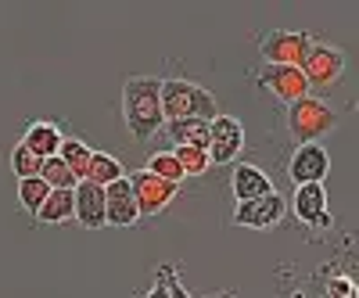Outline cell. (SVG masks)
I'll return each mask as SVG.
<instances>
[{
  "mask_svg": "<svg viewBox=\"0 0 359 298\" xmlns=\"http://www.w3.org/2000/svg\"><path fill=\"white\" fill-rule=\"evenodd\" d=\"M123 118L137 144H147L162 126V79L158 76H130L123 83Z\"/></svg>",
  "mask_w": 359,
  "mask_h": 298,
  "instance_id": "obj_1",
  "label": "cell"
},
{
  "mask_svg": "<svg viewBox=\"0 0 359 298\" xmlns=\"http://www.w3.org/2000/svg\"><path fill=\"white\" fill-rule=\"evenodd\" d=\"M162 115H165V123H176V118H201V123H212L219 115V104L201 83L162 79Z\"/></svg>",
  "mask_w": 359,
  "mask_h": 298,
  "instance_id": "obj_2",
  "label": "cell"
},
{
  "mask_svg": "<svg viewBox=\"0 0 359 298\" xmlns=\"http://www.w3.org/2000/svg\"><path fill=\"white\" fill-rule=\"evenodd\" d=\"M284 123H287V133H291L294 144H316V140H323L327 133L338 130V111L327 104V101L306 94L302 101L287 104Z\"/></svg>",
  "mask_w": 359,
  "mask_h": 298,
  "instance_id": "obj_3",
  "label": "cell"
},
{
  "mask_svg": "<svg viewBox=\"0 0 359 298\" xmlns=\"http://www.w3.org/2000/svg\"><path fill=\"white\" fill-rule=\"evenodd\" d=\"M302 76H306V83H309V94L334 86V83L345 76V50L334 47V43L313 40V47H309V54H306V62H302Z\"/></svg>",
  "mask_w": 359,
  "mask_h": 298,
  "instance_id": "obj_4",
  "label": "cell"
},
{
  "mask_svg": "<svg viewBox=\"0 0 359 298\" xmlns=\"http://www.w3.org/2000/svg\"><path fill=\"white\" fill-rule=\"evenodd\" d=\"M313 47L309 33H298V29H273L259 40V54L266 57V65H291V69H302L306 54Z\"/></svg>",
  "mask_w": 359,
  "mask_h": 298,
  "instance_id": "obj_5",
  "label": "cell"
},
{
  "mask_svg": "<svg viewBox=\"0 0 359 298\" xmlns=\"http://www.w3.org/2000/svg\"><path fill=\"white\" fill-rule=\"evenodd\" d=\"M245 151V126L233 115H216L208 123V162L226 165Z\"/></svg>",
  "mask_w": 359,
  "mask_h": 298,
  "instance_id": "obj_6",
  "label": "cell"
},
{
  "mask_svg": "<svg viewBox=\"0 0 359 298\" xmlns=\"http://www.w3.org/2000/svg\"><path fill=\"white\" fill-rule=\"evenodd\" d=\"M287 212V201L269 191L262 198H252V201H237L233 208V226H248V230H273Z\"/></svg>",
  "mask_w": 359,
  "mask_h": 298,
  "instance_id": "obj_7",
  "label": "cell"
},
{
  "mask_svg": "<svg viewBox=\"0 0 359 298\" xmlns=\"http://www.w3.org/2000/svg\"><path fill=\"white\" fill-rule=\"evenodd\" d=\"M126 180H130V191H133V198H137L140 216H158V212H165L169 201H172V198H176V191H180L176 184L158 180V176H155V172H147V169L130 172Z\"/></svg>",
  "mask_w": 359,
  "mask_h": 298,
  "instance_id": "obj_8",
  "label": "cell"
},
{
  "mask_svg": "<svg viewBox=\"0 0 359 298\" xmlns=\"http://www.w3.org/2000/svg\"><path fill=\"white\" fill-rule=\"evenodd\" d=\"M255 83H259L262 94L277 97L284 104H294V101H302L309 94V83H306L302 69H291V65H266L255 76Z\"/></svg>",
  "mask_w": 359,
  "mask_h": 298,
  "instance_id": "obj_9",
  "label": "cell"
},
{
  "mask_svg": "<svg viewBox=\"0 0 359 298\" xmlns=\"http://www.w3.org/2000/svg\"><path fill=\"white\" fill-rule=\"evenodd\" d=\"M331 172V155L323 144H298L294 155L287 162V176L294 180V187L302 184H323V176Z\"/></svg>",
  "mask_w": 359,
  "mask_h": 298,
  "instance_id": "obj_10",
  "label": "cell"
},
{
  "mask_svg": "<svg viewBox=\"0 0 359 298\" xmlns=\"http://www.w3.org/2000/svg\"><path fill=\"white\" fill-rule=\"evenodd\" d=\"M291 212L298 216V223H306L313 230H327V226L334 223L331 212H327V191H323V184H302V187H294Z\"/></svg>",
  "mask_w": 359,
  "mask_h": 298,
  "instance_id": "obj_11",
  "label": "cell"
},
{
  "mask_svg": "<svg viewBox=\"0 0 359 298\" xmlns=\"http://www.w3.org/2000/svg\"><path fill=\"white\" fill-rule=\"evenodd\" d=\"M72 219L83 226V230H101L108 226L104 223V187L90 184V180H79L72 187Z\"/></svg>",
  "mask_w": 359,
  "mask_h": 298,
  "instance_id": "obj_12",
  "label": "cell"
},
{
  "mask_svg": "<svg viewBox=\"0 0 359 298\" xmlns=\"http://www.w3.org/2000/svg\"><path fill=\"white\" fill-rule=\"evenodd\" d=\"M140 219V208H137V198L130 191V180H115L104 187V223L108 226H133Z\"/></svg>",
  "mask_w": 359,
  "mask_h": 298,
  "instance_id": "obj_13",
  "label": "cell"
},
{
  "mask_svg": "<svg viewBox=\"0 0 359 298\" xmlns=\"http://www.w3.org/2000/svg\"><path fill=\"white\" fill-rule=\"evenodd\" d=\"M230 191H233L237 201H252V198H262V194L277 191V187L259 165L241 162V165H233V172H230Z\"/></svg>",
  "mask_w": 359,
  "mask_h": 298,
  "instance_id": "obj_14",
  "label": "cell"
},
{
  "mask_svg": "<svg viewBox=\"0 0 359 298\" xmlns=\"http://www.w3.org/2000/svg\"><path fill=\"white\" fill-rule=\"evenodd\" d=\"M62 140H65L62 130H57L54 123H43V118L29 123V130H25V137H22V144H25L36 158H54L57 147H62Z\"/></svg>",
  "mask_w": 359,
  "mask_h": 298,
  "instance_id": "obj_15",
  "label": "cell"
},
{
  "mask_svg": "<svg viewBox=\"0 0 359 298\" xmlns=\"http://www.w3.org/2000/svg\"><path fill=\"white\" fill-rule=\"evenodd\" d=\"M162 130L172 140V147H201V151H208V123H201V118H176Z\"/></svg>",
  "mask_w": 359,
  "mask_h": 298,
  "instance_id": "obj_16",
  "label": "cell"
},
{
  "mask_svg": "<svg viewBox=\"0 0 359 298\" xmlns=\"http://www.w3.org/2000/svg\"><path fill=\"white\" fill-rule=\"evenodd\" d=\"M57 158H62L76 180H86V169H90V158H94V151H90V144L79 140V137H65L62 147H57Z\"/></svg>",
  "mask_w": 359,
  "mask_h": 298,
  "instance_id": "obj_17",
  "label": "cell"
},
{
  "mask_svg": "<svg viewBox=\"0 0 359 298\" xmlns=\"http://www.w3.org/2000/svg\"><path fill=\"white\" fill-rule=\"evenodd\" d=\"M123 176H126V169H123V162H118L115 155L94 151V158H90V169H86V180H90V184L108 187V184H115V180H123Z\"/></svg>",
  "mask_w": 359,
  "mask_h": 298,
  "instance_id": "obj_18",
  "label": "cell"
},
{
  "mask_svg": "<svg viewBox=\"0 0 359 298\" xmlns=\"http://www.w3.org/2000/svg\"><path fill=\"white\" fill-rule=\"evenodd\" d=\"M36 219H40V223H50V226L69 223V219H72V191H50L47 201L40 205Z\"/></svg>",
  "mask_w": 359,
  "mask_h": 298,
  "instance_id": "obj_19",
  "label": "cell"
},
{
  "mask_svg": "<svg viewBox=\"0 0 359 298\" xmlns=\"http://www.w3.org/2000/svg\"><path fill=\"white\" fill-rule=\"evenodd\" d=\"M40 180L50 187V191H72L79 180H76V176H72V169L62 162V158H43V165H40Z\"/></svg>",
  "mask_w": 359,
  "mask_h": 298,
  "instance_id": "obj_20",
  "label": "cell"
},
{
  "mask_svg": "<svg viewBox=\"0 0 359 298\" xmlns=\"http://www.w3.org/2000/svg\"><path fill=\"white\" fill-rule=\"evenodd\" d=\"M144 169H147V172H155L158 180H165V184H176V187H180V180H187L184 169H180V162L172 158V151H155L151 158H147Z\"/></svg>",
  "mask_w": 359,
  "mask_h": 298,
  "instance_id": "obj_21",
  "label": "cell"
},
{
  "mask_svg": "<svg viewBox=\"0 0 359 298\" xmlns=\"http://www.w3.org/2000/svg\"><path fill=\"white\" fill-rule=\"evenodd\" d=\"M47 194H50V187L40 180V176H29V180H18V201H22V208L25 212H40V205L47 201Z\"/></svg>",
  "mask_w": 359,
  "mask_h": 298,
  "instance_id": "obj_22",
  "label": "cell"
},
{
  "mask_svg": "<svg viewBox=\"0 0 359 298\" xmlns=\"http://www.w3.org/2000/svg\"><path fill=\"white\" fill-rule=\"evenodd\" d=\"M172 158L180 162L184 176H205L208 169H212V162H208V151H201V147H172Z\"/></svg>",
  "mask_w": 359,
  "mask_h": 298,
  "instance_id": "obj_23",
  "label": "cell"
},
{
  "mask_svg": "<svg viewBox=\"0 0 359 298\" xmlns=\"http://www.w3.org/2000/svg\"><path fill=\"white\" fill-rule=\"evenodd\" d=\"M40 165H43V158H36V155L29 151L25 144H15V151H11V172L18 176V180H29V176H40Z\"/></svg>",
  "mask_w": 359,
  "mask_h": 298,
  "instance_id": "obj_24",
  "label": "cell"
},
{
  "mask_svg": "<svg viewBox=\"0 0 359 298\" xmlns=\"http://www.w3.org/2000/svg\"><path fill=\"white\" fill-rule=\"evenodd\" d=\"M172 277H176V266H158V273H155V287L147 291L144 298H169V284H172Z\"/></svg>",
  "mask_w": 359,
  "mask_h": 298,
  "instance_id": "obj_25",
  "label": "cell"
},
{
  "mask_svg": "<svg viewBox=\"0 0 359 298\" xmlns=\"http://www.w3.org/2000/svg\"><path fill=\"white\" fill-rule=\"evenodd\" d=\"M169 298H191V291H187L184 284H180V280L172 277V284H169Z\"/></svg>",
  "mask_w": 359,
  "mask_h": 298,
  "instance_id": "obj_26",
  "label": "cell"
},
{
  "mask_svg": "<svg viewBox=\"0 0 359 298\" xmlns=\"http://www.w3.org/2000/svg\"><path fill=\"white\" fill-rule=\"evenodd\" d=\"M205 298H237V294H230V291H223V294H205Z\"/></svg>",
  "mask_w": 359,
  "mask_h": 298,
  "instance_id": "obj_27",
  "label": "cell"
}]
</instances>
